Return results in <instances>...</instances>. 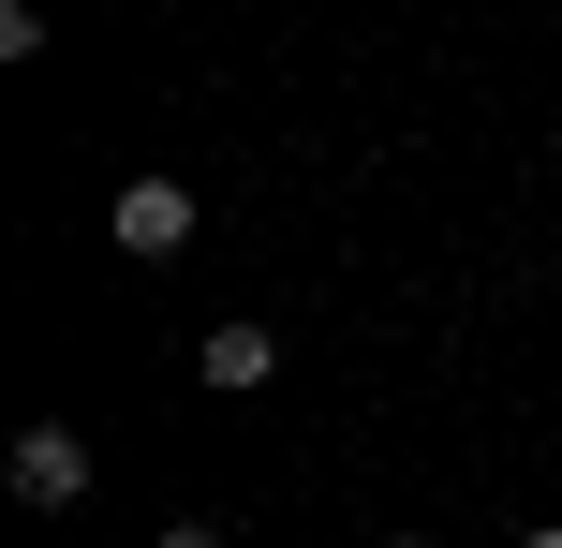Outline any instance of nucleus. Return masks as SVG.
I'll list each match as a JSON object with an SVG mask.
<instances>
[{
    "instance_id": "4",
    "label": "nucleus",
    "mask_w": 562,
    "mask_h": 548,
    "mask_svg": "<svg viewBox=\"0 0 562 548\" xmlns=\"http://www.w3.org/2000/svg\"><path fill=\"white\" fill-rule=\"evenodd\" d=\"M164 548H223V534H207V519H178V534H164Z\"/></svg>"
},
{
    "instance_id": "5",
    "label": "nucleus",
    "mask_w": 562,
    "mask_h": 548,
    "mask_svg": "<svg viewBox=\"0 0 562 548\" xmlns=\"http://www.w3.org/2000/svg\"><path fill=\"white\" fill-rule=\"evenodd\" d=\"M518 548H562V534H518Z\"/></svg>"
},
{
    "instance_id": "2",
    "label": "nucleus",
    "mask_w": 562,
    "mask_h": 548,
    "mask_svg": "<svg viewBox=\"0 0 562 548\" xmlns=\"http://www.w3.org/2000/svg\"><path fill=\"white\" fill-rule=\"evenodd\" d=\"M15 490H30V504H75V490H89V445H75V430H15Z\"/></svg>"
},
{
    "instance_id": "1",
    "label": "nucleus",
    "mask_w": 562,
    "mask_h": 548,
    "mask_svg": "<svg viewBox=\"0 0 562 548\" xmlns=\"http://www.w3.org/2000/svg\"><path fill=\"white\" fill-rule=\"evenodd\" d=\"M178 237H193V193H178V178H134V193H119V253H134V267H164Z\"/></svg>"
},
{
    "instance_id": "3",
    "label": "nucleus",
    "mask_w": 562,
    "mask_h": 548,
    "mask_svg": "<svg viewBox=\"0 0 562 548\" xmlns=\"http://www.w3.org/2000/svg\"><path fill=\"white\" fill-rule=\"evenodd\" d=\"M267 371H281L267 326H207V385H267Z\"/></svg>"
}]
</instances>
